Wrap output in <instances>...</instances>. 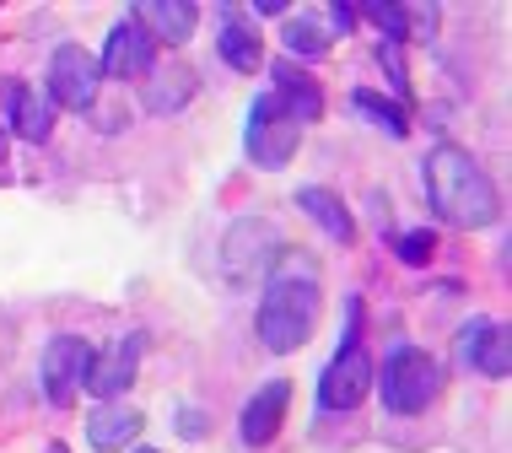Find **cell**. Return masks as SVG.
Returning <instances> with one entry per match:
<instances>
[{"instance_id":"5","label":"cell","mask_w":512,"mask_h":453,"mask_svg":"<svg viewBox=\"0 0 512 453\" xmlns=\"http://www.w3.org/2000/svg\"><path fill=\"white\" fill-rule=\"evenodd\" d=\"M297 141H302V125L292 114H286L281 103L270 98H254V108H248V125H243V151L248 162H259V168H286V162L297 157Z\"/></svg>"},{"instance_id":"18","label":"cell","mask_w":512,"mask_h":453,"mask_svg":"<svg viewBox=\"0 0 512 453\" xmlns=\"http://www.w3.org/2000/svg\"><path fill=\"white\" fill-rule=\"evenodd\" d=\"M297 211H308L335 243H351L356 238V222H351V211H345V200L335 195V189H318V184L297 189Z\"/></svg>"},{"instance_id":"11","label":"cell","mask_w":512,"mask_h":453,"mask_svg":"<svg viewBox=\"0 0 512 453\" xmlns=\"http://www.w3.org/2000/svg\"><path fill=\"white\" fill-rule=\"evenodd\" d=\"M135 367H141V340L124 335V340H114L103 356H92L87 383H81V389H92V400H108V405H114L119 394L135 383Z\"/></svg>"},{"instance_id":"17","label":"cell","mask_w":512,"mask_h":453,"mask_svg":"<svg viewBox=\"0 0 512 453\" xmlns=\"http://www.w3.org/2000/svg\"><path fill=\"white\" fill-rule=\"evenodd\" d=\"M141 427H146L141 410H130V405H98L87 416V443L98 448V453H119V448L135 443V432H141Z\"/></svg>"},{"instance_id":"25","label":"cell","mask_w":512,"mask_h":453,"mask_svg":"<svg viewBox=\"0 0 512 453\" xmlns=\"http://www.w3.org/2000/svg\"><path fill=\"white\" fill-rule=\"evenodd\" d=\"M329 22H335V27H329V38H335V33H351V27H356V11H351V6H335V11H329Z\"/></svg>"},{"instance_id":"2","label":"cell","mask_w":512,"mask_h":453,"mask_svg":"<svg viewBox=\"0 0 512 453\" xmlns=\"http://www.w3.org/2000/svg\"><path fill=\"white\" fill-rule=\"evenodd\" d=\"M318 319V281L313 276H281L265 286V302H259V340L275 356H292L308 346Z\"/></svg>"},{"instance_id":"28","label":"cell","mask_w":512,"mask_h":453,"mask_svg":"<svg viewBox=\"0 0 512 453\" xmlns=\"http://www.w3.org/2000/svg\"><path fill=\"white\" fill-rule=\"evenodd\" d=\"M0 157H6V130H0Z\"/></svg>"},{"instance_id":"29","label":"cell","mask_w":512,"mask_h":453,"mask_svg":"<svg viewBox=\"0 0 512 453\" xmlns=\"http://www.w3.org/2000/svg\"><path fill=\"white\" fill-rule=\"evenodd\" d=\"M49 453H65V448H60V443H49Z\"/></svg>"},{"instance_id":"3","label":"cell","mask_w":512,"mask_h":453,"mask_svg":"<svg viewBox=\"0 0 512 453\" xmlns=\"http://www.w3.org/2000/svg\"><path fill=\"white\" fill-rule=\"evenodd\" d=\"M378 394H383L389 416H421L442 394V362L426 356L421 346H394L383 373H378Z\"/></svg>"},{"instance_id":"14","label":"cell","mask_w":512,"mask_h":453,"mask_svg":"<svg viewBox=\"0 0 512 453\" xmlns=\"http://www.w3.org/2000/svg\"><path fill=\"white\" fill-rule=\"evenodd\" d=\"M130 17L141 22L157 44H189V33L200 27V11L189 6V0H146V6L130 11Z\"/></svg>"},{"instance_id":"12","label":"cell","mask_w":512,"mask_h":453,"mask_svg":"<svg viewBox=\"0 0 512 453\" xmlns=\"http://www.w3.org/2000/svg\"><path fill=\"white\" fill-rule=\"evenodd\" d=\"M286 405H292V383L286 378H270L265 389L254 394V400L243 405V416H238V432H243V443L248 448H265L275 432H281V421H286Z\"/></svg>"},{"instance_id":"20","label":"cell","mask_w":512,"mask_h":453,"mask_svg":"<svg viewBox=\"0 0 512 453\" xmlns=\"http://www.w3.org/2000/svg\"><path fill=\"white\" fill-rule=\"evenodd\" d=\"M281 44L292 54H302V60H324V54H329V27L318 22L313 11H292L286 27H281Z\"/></svg>"},{"instance_id":"23","label":"cell","mask_w":512,"mask_h":453,"mask_svg":"<svg viewBox=\"0 0 512 453\" xmlns=\"http://www.w3.org/2000/svg\"><path fill=\"white\" fill-rule=\"evenodd\" d=\"M432 249H437V238H432L426 227L399 238V259H405V265H426V259H432Z\"/></svg>"},{"instance_id":"27","label":"cell","mask_w":512,"mask_h":453,"mask_svg":"<svg viewBox=\"0 0 512 453\" xmlns=\"http://www.w3.org/2000/svg\"><path fill=\"white\" fill-rule=\"evenodd\" d=\"M254 11H259V17H286L281 0H254Z\"/></svg>"},{"instance_id":"4","label":"cell","mask_w":512,"mask_h":453,"mask_svg":"<svg viewBox=\"0 0 512 453\" xmlns=\"http://www.w3.org/2000/svg\"><path fill=\"white\" fill-rule=\"evenodd\" d=\"M275 259H281V232L265 216H238L221 238V276L232 286H259Z\"/></svg>"},{"instance_id":"8","label":"cell","mask_w":512,"mask_h":453,"mask_svg":"<svg viewBox=\"0 0 512 453\" xmlns=\"http://www.w3.org/2000/svg\"><path fill=\"white\" fill-rule=\"evenodd\" d=\"M92 367V346L81 335H54L44 346V400L49 405H71L87 383Z\"/></svg>"},{"instance_id":"30","label":"cell","mask_w":512,"mask_h":453,"mask_svg":"<svg viewBox=\"0 0 512 453\" xmlns=\"http://www.w3.org/2000/svg\"><path fill=\"white\" fill-rule=\"evenodd\" d=\"M135 453H157V448H135Z\"/></svg>"},{"instance_id":"22","label":"cell","mask_w":512,"mask_h":453,"mask_svg":"<svg viewBox=\"0 0 512 453\" xmlns=\"http://www.w3.org/2000/svg\"><path fill=\"white\" fill-rule=\"evenodd\" d=\"M367 17L383 27V44H405V38H410V17H405V6H383V0H372Z\"/></svg>"},{"instance_id":"15","label":"cell","mask_w":512,"mask_h":453,"mask_svg":"<svg viewBox=\"0 0 512 453\" xmlns=\"http://www.w3.org/2000/svg\"><path fill=\"white\" fill-rule=\"evenodd\" d=\"M6 114H11V130H17L22 141H49V130H54V103H49L38 87L11 81V87H6Z\"/></svg>"},{"instance_id":"24","label":"cell","mask_w":512,"mask_h":453,"mask_svg":"<svg viewBox=\"0 0 512 453\" xmlns=\"http://www.w3.org/2000/svg\"><path fill=\"white\" fill-rule=\"evenodd\" d=\"M378 60H383V71L394 76V92L405 98V92H410V76H405V60H399V44H383V49H378Z\"/></svg>"},{"instance_id":"7","label":"cell","mask_w":512,"mask_h":453,"mask_svg":"<svg viewBox=\"0 0 512 453\" xmlns=\"http://www.w3.org/2000/svg\"><path fill=\"white\" fill-rule=\"evenodd\" d=\"M372 389V362L362 351V340H340L335 362L318 373V405L324 410H356Z\"/></svg>"},{"instance_id":"21","label":"cell","mask_w":512,"mask_h":453,"mask_svg":"<svg viewBox=\"0 0 512 453\" xmlns=\"http://www.w3.org/2000/svg\"><path fill=\"white\" fill-rule=\"evenodd\" d=\"M351 108H356L362 119H372V125H378L383 135H394V141H399V135H410L405 108L389 103V98H378V92H351Z\"/></svg>"},{"instance_id":"9","label":"cell","mask_w":512,"mask_h":453,"mask_svg":"<svg viewBox=\"0 0 512 453\" xmlns=\"http://www.w3.org/2000/svg\"><path fill=\"white\" fill-rule=\"evenodd\" d=\"M151 60H157V38H151L135 17H124V22L108 27V44H103V60H98L103 76H114V81L151 76Z\"/></svg>"},{"instance_id":"13","label":"cell","mask_w":512,"mask_h":453,"mask_svg":"<svg viewBox=\"0 0 512 453\" xmlns=\"http://www.w3.org/2000/svg\"><path fill=\"white\" fill-rule=\"evenodd\" d=\"M216 54L232 65V71H243V76H254L259 65H265V44H259V33L232 6L216 11Z\"/></svg>"},{"instance_id":"6","label":"cell","mask_w":512,"mask_h":453,"mask_svg":"<svg viewBox=\"0 0 512 453\" xmlns=\"http://www.w3.org/2000/svg\"><path fill=\"white\" fill-rule=\"evenodd\" d=\"M98 60H92L81 44H60L49 60V103L71 108V114H92V103H98Z\"/></svg>"},{"instance_id":"10","label":"cell","mask_w":512,"mask_h":453,"mask_svg":"<svg viewBox=\"0 0 512 453\" xmlns=\"http://www.w3.org/2000/svg\"><path fill=\"white\" fill-rule=\"evenodd\" d=\"M459 362L480 378H507L512 373V335L496 319H469L459 329Z\"/></svg>"},{"instance_id":"26","label":"cell","mask_w":512,"mask_h":453,"mask_svg":"<svg viewBox=\"0 0 512 453\" xmlns=\"http://www.w3.org/2000/svg\"><path fill=\"white\" fill-rule=\"evenodd\" d=\"M184 437H205V416H200V410H184Z\"/></svg>"},{"instance_id":"1","label":"cell","mask_w":512,"mask_h":453,"mask_svg":"<svg viewBox=\"0 0 512 453\" xmlns=\"http://www.w3.org/2000/svg\"><path fill=\"white\" fill-rule=\"evenodd\" d=\"M421 178H426V200H432V211L448 227L475 232V227H491L496 211H502V205H496V184L464 146H432L426 162H421Z\"/></svg>"},{"instance_id":"19","label":"cell","mask_w":512,"mask_h":453,"mask_svg":"<svg viewBox=\"0 0 512 453\" xmlns=\"http://www.w3.org/2000/svg\"><path fill=\"white\" fill-rule=\"evenodd\" d=\"M195 87H200V76L189 71V65H168V71L151 76V87H146V108H151V114H178V108L195 98Z\"/></svg>"},{"instance_id":"16","label":"cell","mask_w":512,"mask_h":453,"mask_svg":"<svg viewBox=\"0 0 512 453\" xmlns=\"http://www.w3.org/2000/svg\"><path fill=\"white\" fill-rule=\"evenodd\" d=\"M270 98L281 103L302 130L324 119V92H318V81H308L302 71H292V65H275V92H270Z\"/></svg>"}]
</instances>
